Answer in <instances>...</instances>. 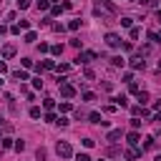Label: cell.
Listing matches in <instances>:
<instances>
[{
    "mask_svg": "<svg viewBox=\"0 0 161 161\" xmlns=\"http://www.w3.org/2000/svg\"><path fill=\"white\" fill-rule=\"evenodd\" d=\"M156 121H161V111H159V113H156Z\"/></svg>",
    "mask_w": 161,
    "mask_h": 161,
    "instance_id": "obj_34",
    "label": "cell"
},
{
    "mask_svg": "<svg viewBox=\"0 0 161 161\" xmlns=\"http://www.w3.org/2000/svg\"><path fill=\"white\" fill-rule=\"evenodd\" d=\"M88 121H91V124H101V121H103V118H101V113H88Z\"/></svg>",
    "mask_w": 161,
    "mask_h": 161,
    "instance_id": "obj_12",
    "label": "cell"
},
{
    "mask_svg": "<svg viewBox=\"0 0 161 161\" xmlns=\"http://www.w3.org/2000/svg\"><path fill=\"white\" fill-rule=\"evenodd\" d=\"M18 8H20V10H25V8H30V0H18Z\"/></svg>",
    "mask_w": 161,
    "mask_h": 161,
    "instance_id": "obj_17",
    "label": "cell"
},
{
    "mask_svg": "<svg viewBox=\"0 0 161 161\" xmlns=\"http://www.w3.org/2000/svg\"><path fill=\"white\" fill-rule=\"evenodd\" d=\"M3 55H5V58H13V55H15V46H5V48H3Z\"/></svg>",
    "mask_w": 161,
    "mask_h": 161,
    "instance_id": "obj_11",
    "label": "cell"
},
{
    "mask_svg": "<svg viewBox=\"0 0 161 161\" xmlns=\"http://www.w3.org/2000/svg\"><path fill=\"white\" fill-rule=\"evenodd\" d=\"M118 138H121V131H118V128L108 131V136H106V141H118Z\"/></svg>",
    "mask_w": 161,
    "mask_h": 161,
    "instance_id": "obj_8",
    "label": "cell"
},
{
    "mask_svg": "<svg viewBox=\"0 0 161 161\" xmlns=\"http://www.w3.org/2000/svg\"><path fill=\"white\" fill-rule=\"evenodd\" d=\"M111 66H113V68H124V66H126V60L121 58V55H113V58H111Z\"/></svg>",
    "mask_w": 161,
    "mask_h": 161,
    "instance_id": "obj_6",
    "label": "cell"
},
{
    "mask_svg": "<svg viewBox=\"0 0 161 161\" xmlns=\"http://www.w3.org/2000/svg\"><path fill=\"white\" fill-rule=\"evenodd\" d=\"M156 161H161V156H156Z\"/></svg>",
    "mask_w": 161,
    "mask_h": 161,
    "instance_id": "obj_36",
    "label": "cell"
},
{
    "mask_svg": "<svg viewBox=\"0 0 161 161\" xmlns=\"http://www.w3.org/2000/svg\"><path fill=\"white\" fill-rule=\"evenodd\" d=\"M60 96H63V98H73L76 96V88L68 86V83H60Z\"/></svg>",
    "mask_w": 161,
    "mask_h": 161,
    "instance_id": "obj_3",
    "label": "cell"
},
{
    "mask_svg": "<svg viewBox=\"0 0 161 161\" xmlns=\"http://www.w3.org/2000/svg\"><path fill=\"white\" fill-rule=\"evenodd\" d=\"M83 101H88V103H91V101H96V93H91V91H86V93H83Z\"/></svg>",
    "mask_w": 161,
    "mask_h": 161,
    "instance_id": "obj_18",
    "label": "cell"
},
{
    "mask_svg": "<svg viewBox=\"0 0 161 161\" xmlns=\"http://www.w3.org/2000/svg\"><path fill=\"white\" fill-rule=\"evenodd\" d=\"M106 46H111V48H121V38H118L116 33H108V35H106Z\"/></svg>",
    "mask_w": 161,
    "mask_h": 161,
    "instance_id": "obj_2",
    "label": "cell"
},
{
    "mask_svg": "<svg viewBox=\"0 0 161 161\" xmlns=\"http://www.w3.org/2000/svg\"><path fill=\"white\" fill-rule=\"evenodd\" d=\"M55 3H60V0H55Z\"/></svg>",
    "mask_w": 161,
    "mask_h": 161,
    "instance_id": "obj_38",
    "label": "cell"
},
{
    "mask_svg": "<svg viewBox=\"0 0 161 161\" xmlns=\"http://www.w3.org/2000/svg\"><path fill=\"white\" fill-rule=\"evenodd\" d=\"M30 118H40V108H38V106L30 108Z\"/></svg>",
    "mask_w": 161,
    "mask_h": 161,
    "instance_id": "obj_19",
    "label": "cell"
},
{
    "mask_svg": "<svg viewBox=\"0 0 161 161\" xmlns=\"http://www.w3.org/2000/svg\"><path fill=\"white\" fill-rule=\"evenodd\" d=\"M159 38H161V35H159Z\"/></svg>",
    "mask_w": 161,
    "mask_h": 161,
    "instance_id": "obj_39",
    "label": "cell"
},
{
    "mask_svg": "<svg viewBox=\"0 0 161 161\" xmlns=\"http://www.w3.org/2000/svg\"><path fill=\"white\" fill-rule=\"evenodd\" d=\"M55 68H58V73H68V71H71L68 63H60V66H55Z\"/></svg>",
    "mask_w": 161,
    "mask_h": 161,
    "instance_id": "obj_15",
    "label": "cell"
},
{
    "mask_svg": "<svg viewBox=\"0 0 161 161\" xmlns=\"http://www.w3.org/2000/svg\"><path fill=\"white\" fill-rule=\"evenodd\" d=\"M15 78H18V80H28V73H25V71H15Z\"/></svg>",
    "mask_w": 161,
    "mask_h": 161,
    "instance_id": "obj_16",
    "label": "cell"
},
{
    "mask_svg": "<svg viewBox=\"0 0 161 161\" xmlns=\"http://www.w3.org/2000/svg\"><path fill=\"white\" fill-rule=\"evenodd\" d=\"M78 25H80V20H71V23H68L71 30H78Z\"/></svg>",
    "mask_w": 161,
    "mask_h": 161,
    "instance_id": "obj_26",
    "label": "cell"
},
{
    "mask_svg": "<svg viewBox=\"0 0 161 161\" xmlns=\"http://www.w3.org/2000/svg\"><path fill=\"white\" fill-rule=\"evenodd\" d=\"M43 106H46V108H53L55 103H53V98H46V101H43Z\"/></svg>",
    "mask_w": 161,
    "mask_h": 161,
    "instance_id": "obj_30",
    "label": "cell"
},
{
    "mask_svg": "<svg viewBox=\"0 0 161 161\" xmlns=\"http://www.w3.org/2000/svg\"><path fill=\"white\" fill-rule=\"evenodd\" d=\"M101 161H108V159H101Z\"/></svg>",
    "mask_w": 161,
    "mask_h": 161,
    "instance_id": "obj_37",
    "label": "cell"
},
{
    "mask_svg": "<svg viewBox=\"0 0 161 161\" xmlns=\"http://www.w3.org/2000/svg\"><path fill=\"white\" fill-rule=\"evenodd\" d=\"M138 103H141V106L149 103V93H146V91H138Z\"/></svg>",
    "mask_w": 161,
    "mask_h": 161,
    "instance_id": "obj_10",
    "label": "cell"
},
{
    "mask_svg": "<svg viewBox=\"0 0 161 161\" xmlns=\"http://www.w3.org/2000/svg\"><path fill=\"white\" fill-rule=\"evenodd\" d=\"M0 144H3V149H10V146H13V138H3Z\"/></svg>",
    "mask_w": 161,
    "mask_h": 161,
    "instance_id": "obj_24",
    "label": "cell"
},
{
    "mask_svg": "<svg viewBox=\"0 0 161 161\" xmlns=\"http://www.w3.org/2000/svg\"><path fill=\"white\" fill-rule=\"evenodd\" d=\"M5 71H8V66L3 63V60H0V73H5Z\"/></svg>",
    "mask_w": 161,
    "mask_h": 161,
    "instance_id": "obj_33",
    "label": "cell"
},
{
    "mask_svg": "<svg viewBox=\"0 0 161 161\" xmlns=\"http://www.w3.org/2000/svg\"><path fill=\"white\" fill-rule=\"evenodd\" d=\"M76 161H91V156H88V154H78Z\"/></svg>",
    "mask_w": 161,
    "mask_h": 161,
    "instance_id": "obj_28",
    "label": "cell"
},
{
    "mask_svg": "<svg viewBox=\"0 0 161 161\" xmlns=\"http://www.w3.org/2000/svg\"><path fill=\"white\" fill-rule=\"evenodd\" d=\"M138 156H141L138 149H128V151H126V159H128V161H133V159H138Z\"/></svg>",
    "mask_w": 161,
    "mask_h": 161,
    "instance_id": "obj_9",
    "label": "cell"
},
{
    "mask_svg": "<svg viewBox=\"0 0 161 161\" xmlns=\"http://www.w3.org/2000/svg\"><path fill=\"white\" fill-rule=\"evenodd\" d=\"M93 144H96V141H93V138H83V146H86V149H91Z\"/></svg>",
    "mask_w": 161,
    "mask_h": 161,
    "instance_id": "obj_29",
    "label": "cell"
},
{
    "mask_svg": "<svg viewBox=\"0 0 161 161\" xmlns=\"http://www.w3.org/2000/svg\"><path fill=\"white\" fill-rule=\"evenodd\" d=\"M25 43H35V33H25Z\"/></svg>",
    "mask_w": 161,
    "mask_h": 161,
    "instance_id": "obj_27",
    "label": "cell"
},
{
    "mask_svg": "<svg viewBox=\"0 0 161 161\" xmlns=\"http://www.w3.org/2000/svg\"><path fill=\"white\" fill-rule=\"evenodd\" d=\"M131 66H133L136 71H144V66H146V60H144V55H136V58L131 60Z\"/></svg>",
    "mask_w": 161,
    "mask_h": 161,
    "instance_id": "obj_5",
    "label": "cell"
},
{
    "mask_svg": "<svg viewBox=\"0 0 161 161\" xmlns=\"http://www.w3.org/2000/svg\"><path fill=\"white\" fill-rule=\"evenodd\" d=\"M71 111V103H68V101H66V103H60V113H68Z\"/></svg>",
    "mask_w": 161,
    "mask_h": 161,
    "instance_id": "obj_25",
    "label": "cell"
},
{
    "mask_svg": "<svg viewBox=\"0 0 161 161\" xmlns=\"http://www.w3.org/2000/svg\"><path fill=\"white\" fill-rule=\"evenodd\" d=\"M126 138H128V144H131V146H136V144H138V141H141V136H138L136 131H131V133H128Z\"/></svg>",
    "mask_w": 161,
    "mask_h": 161,
    "instance_id": "obj_7",
    "label": "cell"
},
{
    "mask_svg": "<svg viewBox=\"0 0 161 161\" xmlns=\"http://www.w3.org/2000/svg\"><path fill=\"white\" fill-rule=\"evenodd\" d=\"M40 66H43V68H48V71H53V68H55V63H53L50 58H46V60H43V63H40Z\"/></svg>",
    "mask_w": 161,
    "mask_h": 161,
    "instance_id": "obj_14",
    "label": "cell"
},
{
    "mask_svg": "<svg viewBox=\"0 0 161 161\" xmlns=\"http://www.w3.org/2000/svg\"><path fill=\"white\" fill-rule=\"evenodd\" d=\"M0 88H3V78H0Z\"/></svg>",
    "mask_w": 161,
    "mask_h": 161,
    "instance_id": "obj_35",
    "label": "cell"
},
{
    "mask_svg": "<svg viewBox=\"0 0 161 161\" xmlns=\"http://www.w3.org/2000/svg\"><path fill=\"white\" fill-rule=\"evenodd\" d=\"M55 151H58V156H60V159H71V156H73V149H71L68 141H60V144L55 146Z\"/></svg>",
    "mask_w": 161,
    "mask_h": 161,
    "instance_id": "obj_1",
    "label": "cell"
},
{
    "mask_svg": "<svg viewBox=\"0 0 161 161\" xmlns=\"http://www.w3.org/2000/svg\"><path fill=\"white\" fill-rule=\"evenodd\" d=\"M13 146H15V151H23V149H25V141H15Z\"/></svg>",
    "mask_w": 161,
    "mask_h": 161,
    "instance_id": "obj_21",
    "label": "cell"
},
{
    "mask_svg": "<svg viewBox=\"0 0 161 161\" xmlns=\"http://www.w3.org/2000/svg\"><path fill=\"white\" fill-rule=\"evenodd\" d=\"M96 58V53H91V50H86V53H80L78 58H76V63L80 66V63H88V60H93Z\"/></svg>",
    "mask_w": 161,
    "mask_h": 161,
    "instance_id": "obj_4",
    "label": "cell"
},
{
    "mask_svg": "<svg viewBox=\"0 0 161 161\" xmlns=\"http://www.w3.org/2000/svg\"><path fill=\"white\" fill-rule=\"evenodd\" d=\"M144 146H146V149H154V146H156V141H154V138H146V144H144Z\"/></svg>",
    "mask_w": 161,
    "mask_h": 161,
    "instance_id": "obj_31",
    "label": "cell"
},
{
    "mask_svg": "<svg viewBox=\"0 0 161 161\" xmlns=\"http://www.w3.org/2000/svg\"><path fill=\"white\" fill-rule=\"evenodd\" d=\"M113 101H116V106H121V108H124V106L128 103V101H126V96H116Z\"/></svg>",
    "mask_w": 161,
    "mask_h": 161,
    "instance_id": "obj_13",
    "label": "cell"
},
{
    "mask_svg": "<svg viewBox=\"0 0 161 161\" xmlns=\"http://www.w3.org/2000/svg\"><path fill=\"white\" fill-rule=\"evenodd\" d=\"M50 53H53V55H60V53H63V46H53Z\"/></svg>",
    "mask_w": 161,
    "mask_h": 161,
    "instance_id": "obj_20",
    "label": "cell"
},
{
    "mask_svg": "<svg viewBox=\"0 0 161 161\" xmlns=\"http://www.w3.org/2000/svg\"><path fill=\"white\" fill-rule=\"evenodd\" d=\"M38 10H48V0H38Z\"/></svg>",
    "mask_w": 161,
    "mask_h": 161,
    "instance_id": "obj_22",
    "label": "cell"
},
{
    "mask_svg": "<svg viewBox=\"0 0 161 161\" xmlns=\"http://www.w3.org/2000/svg\"><path fill=\"white\" fill-rule=\"evenodd\" d=\"M131 20H133V18H121V25H124V28H131Z\"/></svg>",
    "mask_w": 161,
    "mask_h": 161,
    "instance_id": "obj_23",
    "label": "cell"
},
{
    "mask_svg": "<svg viewBox=\"0 0 161 161\" xmlns=\"http://www.w3.org/2000/svg\"><path fill=\"white\" fill-rule=\"evenodd\" d=\"M83 76H86V78H88V80H91V78H96V76H93V71H91V68H86V71H83Z\"/></svg>",
    "mask_w": 161,
    "mask_h": 161,
    "instance_id": "obj_32",
    "label": "cell"
}]
</instances>
